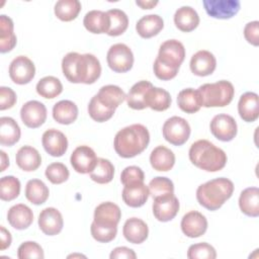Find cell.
Instances as JSON below:
<instances>
[{
  "instance_id": "6da1fadb",
  "label": "cell",
  "mask_w": 259,
  "mask_h": 259,
  "mask_svg": "<svg viewBox=\"0 0 259 259\" xmlns=\"http://www.w3.org/2000/svg\"><path fill=\"white\" fill-rule=\"evenodd\" d=\"M62 70L67 80L76 84H93L101 74L100 62L94 55L76 52H70L63 58Z\"/></svg>"
},
{
  "instance_id": "836d02e7",
  "label": "cell",
  "mask_w": 259,
  "mask_h": 259,
  "mask_svg": "<svg viewBox=\"0 0 259 259\" xmlns=\"http://www.w3.org/2000/svg\"><path fill=\"white\" fill-rule=\"evenodd\" d=\"M53 117L61 124H71L78 117V107L71 100H61L53 107Z\"/></svg>"
},
{
  "instance_id": "7402d4cb",
  "label": "cell",
  "mask_w": 259,
  "mask_h": 259,
  "mask_svg": "<svg viewBox=\"0 0 259 259\" xmlns=\"http://www.w3.org/2000/svg\"><path fill=\"white\" fill-rule=\"evenodd\" d=\"M238 112L244 121H255L259 115L258 95L254 92H246L241 95L238 102Z\"/></svg>"
},
{
  "instance_id": "f907efd6",
  "label": "cell",
  "mask_w": 259,
  "mask_h": 259,
  "mask_svg": "<svg viewBox=\"0 0 259 259\" xmlns=\"http://www.w3.org/2000/svg\"><path fill=\"white\" fill-rule=\"evenodd\" d=\"M16 102V94L15 92L5 86L0 87V109L5 110L11 108Z\"/></svg>"
},
{
  "instance_id": "f35d334b",
  "label": "cell",
  "mask_w": 259,
  "mask_h": 259,
  "mask_svg": "<svg viewBox=\"0 0 259 259\" xmlns=\"http://www.w3.org/2000/svg\"><path fill=\"white\" fill-rule=\"evenodd\" d=\"M63 91L61 81L54 76H46L36 84V92L44 98L52 99L60 95Z\"/></svg>"
},
{
  "instance_id": "e0dca14e",
  "label": "cell",
  "mask_w": 259,
  "mask_h": 259,
  "mask_svg": "<svg viewBox=\"0 0 259 259\" xmlns=\"http://www.w3.org/2000/svg\"><path fill=\"white\" fill-rule=\"evenodd\" d=\"M63 226V217L57 208L47 207L40 211L38 215V227L45 235H58L62 231Z\"/></svg>"
},
{
  "instance_id": "83f0119b",
  "label": "cell",
  "mask_w": 259,
  "mask_h": 259,
  "mask_svg": "<svg viewBox=\"0 0 259 259\" xmlns=\"http://www.w3.org/2000/svg\"><path fill=\"white\" fill-rule=\"evenodd\" d=\"M164 27V21L158 14H149L140 18L136 24L137 32L143 38L157 35Z\"/></svg>"
},
{
  "instance_id": "8d00e7d4",
  "label": "cell",
  "mask_w": 259,
  "mask_h": 259,
  "mask_svg": "<svg viewBox=\"0 0 259 259\" xmlns=\"http://www.w3.org/2000/svg\"><path fill=\"white\" fill-rule=\"evenodd\" d=\"M50 191L48 186L39 179H31L25 186V197L31 203L38 205L47 201Z\"/></svg>"
},
{
  "instance_id": "52a82bcc",
  "label": "cell",
  "mask_w": 259,
  "mask_h": 259,
  "mask_svg": "<svg viewBox=\"0 0 259 259\" xmlns=\"http://www.w3.org/2000/svg\"><path fill=\"white\" fill-rule=\"evenodd\" d=\"M190 125L180 116H172L168 118L162 127V133L164 139L174 145V146H181L187 142L190 136Z\"/></svg>"
},
{
  "instance_id": "44dd1931",
  "label": "cell",
  "mask_w": 259,
  "mask_h": 259,
  "mask_svg": "<svg viewBox=\"0 0 259 259\" xmlns=\"http://www.w3.org/2000/svg\"><path fill=\"white\" fill-rule=\"evenodd\" d=\"M7 221L16 230H25L33 222L32 210L23 203L11 206L7 212Z\"/></svg>"
},
{
  "instance_id": "8992f818",
  "label": "cell",
  "mask_w": 259,
  "mask_h": 259,
  "mask_svg": "<svg viewBox=\"0 0 259 259\" xmlns=\"http://www.w3.org/2000/svg\"><path fill=\"white\" fill-rule=\"evenodd\" d=\"M197 90L201 95L204 107H224L231 103L235 94L233 84L226 80L203 84Z\"/></svg>"
},
{
  "instance_id": "f6af8a7d",
  "label": "cell",
  "mask_w": 259,
  "mask_h": 259,
  "mask_svg": "<svg viewBox=\"0 0 259 259\" xmlns=\"http://www.w3.org/2000/svg\"><path fill=\"white\" fill-rule=\"evenodd\" d=\"M92 237L100 243H108L112 241L117 233V226H107L99 225L94 221L90 227Z\"/></svg>"
},
{
  "instance_id": "d4e9b609",
  "label": "cell",
  "mask_w": 259,
  "mask_h": 259,
  "mask_svg": "<svg viewBox=\"0 0 259 259\" xmlns=\"http://www.w3.org/2000/svg\"><path fill=\"white\" fill-rule=\"evenodd\" d=\"M95 95L100 103L112 110H115L126 98L124 91L116 85L102 86Z\"/></svg>"
},
{
  "instance_id": "7a4b0ae2",
  "label": "cell",
  "mask_w": 259,
  "mask_h": 259,
  "mask_svg": "<svg viewBox=\"0 0 259 259\" xmlns=\"http://www.w3.org/2000/svg\"><path fill=\"white\" fill-rule=\"evenodd\" d=\"M185 58V49L182 42L177 39L164 41L159 49L158 56L154 62V73L163 81L173 79Z\"/></svg>"
},
{
  "instance_id": "11a10c76",
  "label": "cell",
  "mask_w": 259,
  "mask_h": 259,
  "mask_svg": "<svg viewBox=\"0 0 259 259\" xmlns=\"http://www.w3.org/2000/svg\"><path fill=\"white\" fill-rule=\"evenodd\" d=\"M136 4L142 7V9H152L158 4V1H137Z\"/></svg>"
},
{
  "instance_id": "4dcf8cb0",
  "label": "cell",
  "mask_w": 259,
  "mask_h": 259,
  "mask_svg": "<svg viewBox=\"0 0 259 259\" xmlns=\"http://www.w3.org/2000/svg\"><path fill=\"white\" fill-rule=\"evenodd\" d=\"M239 206L246 215L257 218L259 215V189L257 187L244 189L239 197Z\"/></svg>"
},
{
  "instance_id": "7bdbcfd3",
  "label": "cell",
  "mask_w": 259,
  "mask_h": 259,
  "mask_svg": "<svg viewBox=\"0 0 259 259\" xmlns=\"http://www.w3.org/2000/svg\"><path fill=\"white\" fill-rule=\"evenodd\" d=\"M20 193V181L14 176H4L0 180V198L4 201L15 199Z\"/></svg>"
},
{
  "instance_id": "e575fe53",
  "label": "cell",
  "mask_w": 259,
  "mask_h": 259,
  "mask_svg": "<svg viewBox=\"0 0 259 259\" xmlns=\"http://www.w3.org/2000/svg\"><path fill=\"white\" fill-rule=\"evenodd\" d=\"M171 101L170 93L167 90L154 86L149 89L146 98L147 107L156 111H164L168 109L171 105Z\"/></svg>"
},
{
  "instance_id": "5b68a950",
  "label": "cell",
  "mask_w": 259,
  "mask_h": 259,
  "mask_svg": "<svg viewBox=\"0 0 259 259\" xmlns=\"http://www.w3.org/2000/svg\"><path fill=\"white\" fill-rule=\"evenodd\" d=\"M234 192V183L225 177L211 179L197 187L196 199L208 210L219 209Z\"/></svg>"
},
{
  "instance_id": "9f6ffc18",
  "label": "cell",
  "mask_w": 259,
  "mask_h": 259,
  "mask_svg": "<svg viewBox=\"0 0 259 259\" xmlns=\"http://www.w3.org/2000/svg\"><path fill=\"white\" fill-rule=\"evenodd\" d=\"M0 155H1V168L0 171L3 172L8 166H9V159L6 155V153L4 151H0Z\"/></svg>"
},
{
  "instance_id": "c3c4849f",
  "label": "cell",
  "mask_w": 259,
  "mask_h": 259,
  "mask_svg": "<svg viewBox=\"0 0 259 259\" xmlns=\"http://www.w3.org/2000/svg\"><path fill=\"white\" fill-rule=\"evenodd\" d=\"M17 257L19 259H26V258L42 259L45 255H44L42 248L36 242L26 241L18 247Z\"/></svg>"
},
{
  "instance_id": "b9f144b4",
  "label": "cell",
  "mask_w": 259,
  "mask_h": 259,
  "mask_svg": "<svg viewBox=\"0 0 259 259\" xmlns=\"http://www.w3.org/2000/svg\"><path fill=\"white\" fill-rule=\"evenodd\" d=\"M148 188L149 193L153 197V199L174 193L173 182L169 178L163 176H157L152 179L148 185Z\"/></svg>"
},
{
  "instance_id": "277c9868",
  "label": "cell",
  "mask_w": 259,
  "mask_h": 259,
  "mask_svg": "<svg viewBox=\"0 0 259 259\" xmlns=\"http://www.w3.org/2000/svg\"><path fill=\"white\" fill-rule=\"evenodd\" d=\"M188 155L194 166L207 172L220 171L227 164L226 153L207 140L194 142L189 149Z\"/></svg>"
},
{
  "instance_id": "816d5d0a",
  "label": "cell",
  "mask_w": 259,
  "mask_h": 259,
  "mask_svg": "<svg viewBox=\"0 0 259 259\" xmlns=\"http://www.w3.org/2000/svg\"><path fill=\"white\" fill-rule=\"evenodd\" d=\"M244 36L249 44L255 47L259 45V22L257 20L248 22L245 25Z\"/></svg>"
},
{
  "instance_id": "5bb4252c",
  "label": "cell",
  "mask_w": 259,
  "mask_h": 259,
  "mask_svg": "<svg viewBox=\"0 0 259 259\" xmlns=\"http://www.w3.org/2000/svg\"><path fill=\"white\" fill-rule=\"evenodd\" d=\"M179 210V200L173 194L154 198L153 213L159 222H169L173 220Z\"/></svg>"
},
{
  "instance_id": "3957f363",
  "label": "cell",
  "mask_w": 259,
  "mask_h": 259,
  "mask_svg": "<svg viewBox=\"0 0 259 259\" xmlns=\"http://www.w3.org/2000/svg\"><path fill=\"white\" fill-rule=\"evenodd\" d=\"M150 142L148 128L141 123H134L118 131L113 147L121 158H133L144 152Z\"/></svg>"
},
{
  "instance_id": "d6986e66",
  "label": "cell",
  "mask_w": 259,
  "mask_h": 259,
  "mask_svg": "<svg viewBox=\"0 0 259 259\" xmlns=\"http://www.w3.org/2000/svg\"><path fill=\"white\" fill-rule=\"evenodd\" d=\"M125 240L132 244H141L148 238L149 229L147 224L138 218L127 219L122 228Z\"/></svg>"
},
{
  "instance_id": "f546056e",
  "label": "cell",
  "mask_w": 259,
  "mask_h": 259,
  "mask_svg": "<svg viewBox=\"0 0 259 259\" xmlns=\"http://www.w3.org/2000/svg\"><path fill=\"white\" fill-rule=\"evenodd\" d=\"M153 86V84L149 81H139L138 83L134 84L133 87L130 89V92L126 96V102L128 107L136 109V110H142L147 107L146 104V98L149 89Z\"/></svg>"
},
{
  "instance_id": "2e32d148",
  "label": "cell",
  "mask_w": 259,
  "mask_h": 259,
  "mask_svg": "<svg viewBox=\"0 0 259 259\" xmlns=\"http://www.w3.org/2000/svg\"><path fill=\"white\" fill-rule=\"evenodd\" d=\"M41 144L46 152L53 157L63 156L68 149L66 136L56 128L48 130L42 134Z\"/></svg>"
},
{
  "instance_id": "6f0895ef",
  "label": "cell",
  "mask_w": 259,
  "mask_h": 259,
  "mask_svg": "<svg viewBox=\"0 0 259 259\" xmlns=\"http://www.w3.org/2000/svg\"><path fill=\"white\" fill-rule=\"evenodd\" d=\"M74 256H78V257H85V256H83V255H70V256H68V257L70 258V257H74Z\"/></svg>"
},
{
  "instance_id": "681fc988",
  "label": "cell",
  "mask_w": 259,
  "mask_h": 259,
  "mask_svg": "<svg viewBox=\"0 0 259 259\" xmlns=\"http://www.w3.org/2000/svg\"><path fill=\"white\" fill-rule=\"evenodd\" d=\"M145 174L143 170L138 166H127L120 174V181L125 185H133L137 183H143Z\"/></svg>"
},
{
  "instance_id": "74e56055",
  "label": "cell",
  "mask_w": 259,
  "mask_h": 259,
  "mask_svg": "<svg viewBox=\"0 0 259 259\" xmlns=\"http://www.w3.org/2000/svg\"><path fill=\"white\" fill-rule=\"evenodd\" d=\"M55 14L62 21L75 19L81 11V3L78 0H59L55 4Z\"/></svg>"
},
{
  "instance_id": "db71d44e",
  "label": "cell",
  "mask_w": 259,
  "mask_h": 259,
  "mask_svg": "<svg viewBox=\"0 0 259 259\" xmlns=\"http://www.w3.org/2000/svg\"><path fill=\"white\" fill-rule=\"evenodd\" d=\"M0 230H1V234H0L1 235V247H0V249L3 251L11 245L12 238H11L10 232L8 230H6L3 226L0 227Z\"/></svg>"
},
{
  "instance_id": "60d3db41",
  "label": "cell",
  "mask_w": 259,
  "mask_h": 259,
  "mask_svg": "<svg viewBox=\"0 0 259 259\" xmlns=\"http://www.w3.org/2000/svg\"><path fill=\"white\" fill-rule=\"evenodd\" d=\"M106 12L110 17V26L107 34L110 36L122 34L128 26L127 15L120 9H110Z\"/></svg>"
},
{
  "instance_id": "bcb514c9",
  "label": "cell",
  "mask_w": 259,
  "mask_h": 259,
  "mask_svg": "<svg viewBox=\"0 0 259 259\" xmlns=\"http://www.w3.org/2000/svg\"><path fill=\"white\" fill-rule=\"evenodd\" d=\"M46 177L53 184H61L68 180L69 178V170L63 164L59 162H55L50 164L46 169Z\"/></svg>"
},
{
  "instance_id": "30bf717a",
  "label": "cell",
  "mask_w": 259,
  "mask_h": 259,
  "mask_svg": "<svg viewBox=\"0 0 259 259\" xmlns=\"http://www.w3.org/2000/svg\"><path fill=\"white\" fill-rule=\"evenodd\" d=\"M209 127L211 134L222 142L232 141L236 137L238 131L235 118L225 113L213 116L210 121Z\"/></svg>"
},
{
  "instance_id": "9a60e30c",
  "label": "cell",
  "mask_w": 259,
  "mask_h": 259,
  "mask_svg": "<svg viewBox=\"0 0 259 259\" xmlns=\"http://www.w3.org/2000/svg\"><path fill=\"white\" fill-rule=\"evenodd\" d=\"M180 226L185 236L189 238H198L206 232L207 220L201 212L191 210L183 215Z\"/></svg>"
},
{
  "instance_id": "1f68e13d",
  "label": "cell",
  "mask_w": 259,
  "mask_h": 259,
  "mask_svg": "<svg viewBox=\"0 0 259 259\" xmlns=\"http://www.w3.org/2000/svg\"><path fill=\"white\" fill-rule=\"evenodd\" d=\"M20 127L18 123L9 116L0 118V144L11 147L20 139Z\"/></svg>"
},
{
  "instance_id": "ab89813d",
  "label": "cell",
  "mask_w": 259,
  "mask_h": 259,
  "mask_svg": "<svg viewBox=\"0 0 259 259\" xmlns=\"http://www.w3.org/2000/svg\"><path fill=\"white\" fill-rule=\"evenodd\" d=\"M89 174H90V178L96 183H99V184L109 183L113 179L114 166L109 160L104 158H98L96 167Z\"/></svg>"
},
{
  "instance_id": "d6a6232c",
  "label": "cell",
  "mask_w": 259,
  "mask_h": 259,
  "mask_svg": "<svg viewBox=\"0 0 259 259\" xmlns=\"http://www.w3.org/2000/svg\"><path fill=\"white\" fill-rule=\"evenodd\" d=\"M177 104L182 111L186 113H194L202 106V98L198 90L186 88L178 93Z\"/></svg>"
},
{
  "instance_id": "8fae6325",
  "label": "cell",
  "mask_w": 259,
  "mask_h": 259,
  "mask_svg": "<svg viewBox=\"0 0 259 259\" xmlns=\"http://www.w3.org/2000/svg\"><path fill=\"white\" fill-rule=\"evenodd\" d=\"M206 13L218 19H229L235 16L241 7L239 0H203Z\"/></svg>"
},
{
  "instance_id": "7dc6e473",
  "label": "cell",
  "mask_w": 259,
  "mask_h": 259,
  "mask_svg": "<svg viewBox=\"0 0 259 259\" xmlns=\"http://www.w3.org/2000/svg\"><path fill=\"white\" fill-rule=\"evenodd\" d=\"M215 257V249L205 242L193 244L187 251V258L189 259H214Z\"/></svg>"
},
{
  "instance_id": "4316f807",
  "label": "cell",
  "mask_w": 259,
  "mask_h": 259,
  "mask_svg": "<svg viewBox=\"0 0 259 259\" xmlns=\"http://www.w3.org/2000/svg\"><path fill=\"white\" fill-rule=\"evenodd\" d=\"M174 23L181 31L189 32L194 30L199 24V16L194 8L182 6L178 8L174 14Z\"/></svg>"
},
{
  "instance_id": "603a6c76",
  "label": "cell",
  "mask_w": 259,
  "mask_h": 259,
  "mask_svg": "<svg viewBox=\"0 0 259 259\" xmlns=\"http://www.w3.org/2000/svg\"><path fill=\"white\" fill-rule=\"evenodd\" d=\"M149 188L146 184L137 183L125 185L122 189V200L131 207H140L146 203L149 198Z\"/></svg>"
},
{
  "instance_id": "f1b7e54d",
  "label": "cell",
  "mask_w": 259,
  "mask_h": 259,
  "mask_svg": "<svg viewBox=\"0 0 259 259\" xmlns=\"http://www.w3.org/2000/svg\"><path fill=\"white\" fill-rule=\"evenodd\" d=\"M150 163L154 170L166 172L171 170L174 166L175 155L165 146H158L151 152Z\"/></svg>"
},
{
  "instance_id": "9c48e42d",
  "label": "cell",
  "mask_w": 259,
  "mask_h": 259,
  "mask_svg": "<svg viewBox=\"0 0 259 259\" xmlns=\"http://www.w3.org/2000/svg\"><path fill=\"white\" fill-rule=\"evenodd\" d=\"M34 75V64L25 56L16 57L9 65V77L15 84H27L33 79Z\"/></svg>"
},
{
  "instance_id": "ba28073f",
  "label": "cell",
  "mask_w": 259,
  "mask_h": 259,
  "mask_svg": "<svg viewBox=\"0 0 259 259\" xmlns=\"http://www.w3.org/2000/svg\"><path fill=\"white\" fill-rule=\"evenodd\" d=\"M106 61L109 68L116 73H125L134 65L132 50L124 44H115L107 52Z\"/></svg>"
},
{
  "instance_id": "d590c367",
  "label": "cell",
  "mask_w": 259,
  "mask_h": 259,
  "mask_svg": "<svg viewBox=\"0 0 259 259\" xmlns=\"http://www.w3.org/2000/svg\"><path fill=\"white\" fill-rule=\"evenodd\" d=\"M16 45V35L13 31V21L5 14L0 15V52H10Z\"/></svg>"
},
{
  "instance_id": "cb8c5ba5",
  "label": "cell",
  "mask_w": 259,
  "mask_h": 259,
  "mask_svg": "<svg viewBox=\"0 0 259 259\" xmlns=\"http://www.w3.org/2000/svg\"><path fill=\"white\" fill-rule=\"evenodd\" d=\"M83 24L92 33H107L110 26V17L107 12L91 10L85 14Z\"/></svg>"
},
{
  "instance_id": "ac0fdd59",
  "label": "cell",
  "mask_w": 259,
  "mask_h": 259,
  "mask_svg": "<svg viewBox=\"0 0 259 259\" xmlns=\"http://www.w3.org/2000/svg\"><path fill=\"white\" fill-rule=\"evenodd\" d=\"M189 66L194 75L204 77L213 73L217 67V60L213 54L208 51L201 50L191 57Z\"/></svg>"
},
{
  "instance_id": "ee69618b",
  "label": "cell",
  "mask_w": 259,
  "mask_h": 259,
  "mask_svg": "<svg viewBox=\"0 0 259 259\" xmlns=\"http://www.w3.org/2000/svg\"><path fill=\"white\" fill-rule=\"evenodd\" d=\"M114 111L115 110L109 109V108L105 107L102 103H100L99 100L97 99L96 95H94L91 98V100L88 104V113H89L90 117L97 122H103V121L110 119L113 116Z\"/></svg>"
},
{
  "instance_id": "4fadbf2b",
  "label": "cell",
  "mask_w": 259,
  "mask_h": 259,
  "mask_svg": "<svg viewBox=\"0 0 259 259\" xmlns=\"http://www.w3.org/2000/svg\"><path fill=\"white\" fill-rule=\"evenodd\" d=\"M22 122L30 128L40 126L47 119V108L44 103L37 100L25 102L20 109Z\"/></svg>"
},
{
  "instance_id": "484cf974",
  "label": "cell",
  "mask_w": 259,
  "mask_h": 259,
  "mask_svg": "<svg viewBox=\"0 0 259 259\" xmlns=\"http://www.w3.org/2000/svg\"><path fill=\"white\" fill-rule=\"evenodd\" d=\"M15 161L20 169L26 172H31L40 166L41 157L35 148L23 146L17 151Z\"/></svg>"
},
{
  "instance_id": "ffe728a7",
  "label": "cell",
  "mask_w": 259,
  "mask_h": 259,
  "mask_svg": "<svg viewBox=\"0 0 259 259\" xmlns=\"http://www.w3.org/2000/svg\"><path fill=\"white\" fill-rule=\"evenodd\" d=\"M121 218V211L117 204L106 201L98 204L94 210V222L99 225L117 226Z\"/></svg>"
},
{
  "instance_id": "f5cc1de1",
  "label": "cell",
  "mask_w": 259,
  "mask_h": 259,
  "mask_svg": "<svg viewBox=\"0 0 259 259\" xmlns=\"http://www.w3.org/2000/svg\"><path fill=\"white\" fill-rule=\"evenodd\" d=\"M109 257L110 259H136L137 255L133 249H130L127 247H117L112 250Z\"/></svg>"
},
{
  "instance_id": "7c38bea8",
  "label": "cell",
  "mask_w": 259,
  "mask_h": 259,
  "mask_svg": "<svg viewBox=\"0 0 259 259\" xmlns=\"http://www.w3.org/2000/svg\"><path fill=\"white\" fill-rule=\"evenodd\" d=\"M97 157L93 149L88 146L77 147L70 158L74 170L81 174L91 173L97 164Z\"/></svg>"
}]
</instances>
